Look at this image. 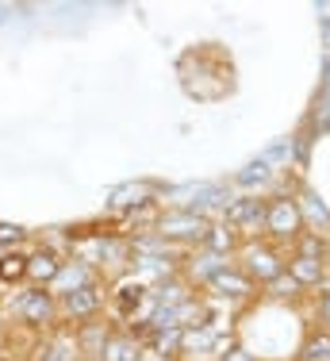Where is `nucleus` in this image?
I'll return each instance as SVG.
<instances>
[{"instance_id":"1","label":"nucleus","mask_w":330,"mask_h":361,"mask_svg":"<svg viewBox=\"0 0 330 361\" xmlns=\"http://www.w3.org/2000/svg\"><path fill=\"white\" fill-rule=\"evenodd\" d=\"M303 216H300V204L296 196H273L269 200V212H265V238L273 246H292L296 238L303 235Z\"/></svg>"},{"instance_id":"2","label":"nucleus","mask_w":330,"mask_h":361,"mask_svg":"<svg viewBox=\"0 0 330 361\" xmlns=\"http://www.w3.org/2000/svg\"><path fill=\"white\" fill-rule=\"evenodd\" d=\"M242 273H246L254 285H273L276 277H281L284 269H288V262H284V254H281V246H273V243H246L242 246Z\"/></svg>"},{"instance_id":"3","label":"nucleus","mask_w":330,"mask_h":361,"mask_svg":"<svg viewBox=\"0 0 330 361\" xmlns=\"http://www.w3.org/2000/svg\"><path fill=\"white\" fill-rule=\"evenodd\" d=\"M207 231H212L207 216H200V212H188V208H177V212H161V219H158V227H154V235H158L161 243H196V246H204Z\"/></svg>"},{"instance_id":"4","label":"nucleus","mask_w":330,"mask_h":361,"mask_svg":"<svg viewBox=\"0 0 330 361\" xmlns=\"http://www.w3.org/2000/svg\"><path fill=\"white\" fill-rule=\"evenodd\" d=\"M265 212H269V200L262 196H238L223 208V223L231 231H238L242 238L246 235H265Z\"/></svg>"},{"instance_id":"5","label":"nucleus","mask_w":330,"mask_h":361,"mask_svg":"<svg viewBox=\"0 0 330 361\" xmlns=\"http://www.w3.org/2000/svg\"><path fill=\"white\" fill-rule=\"evenodd\" d=\"M58 315H62V307H58V296L47 288H31L20 296V319L31 323V326H42V323H54Z\"/></svg>"},{"instance_id":"6","label":"nucleus","mask_w":330,"mask_h":361,"mask_svg":"<svg viewBox=\"0 0 330 361\" xmlns=\"http://www.w3.org/2000/svg\"><path fill=\"white\" fill-rule=\"evenodd\" d=\"M146 300H150V288H146V281H119L116 292H111V312L119 315L123 323H135V315H138V307H146Z\"/></svg>"},{"instance_id":"7","label":"nucleus","mask_w":330,"mask_h":361,"mask_svg":"<svg viewBox=\"0 0 330 361\" xmlns=\"http://www.w3.org/2000/svg\"><path fill=\"white\" fill-rule=\"evenodd\" d=\"M204 288H207V292H215L219 300H250V296L257 292V285L238 269V265H227V269H219Z\"/></svg>"},{"instance_id":"8","label":"nucleus","mask_w":330,"mask_h":361,"mask_svg":"<svg viewBox=\"0 0 330 361\" xmlns=\"http://www.w3.org/2000/svg\"><path fill=\"white\" fill-rule=\"evenodd\" d=\"M100 285L92 281V285L85 288H73L66 292V296H58V307H62V315H73V319H92V315L100 312Z\"/></svg>"},{"instance_id":"9","label":"nucleus","mask_w":330,"mask_h":361,"mask_svg":"<svg viewBox=\"0 0 330 361\" xmlns=\"http://www.w3.org/2000/svg\"><path fill=\"white\" fill-rule=\"evenodd\" d=\"M62 257L54 250H39V254H28V281H35V288H47L58 281V273H62Z\"/></svg>"},{"instance_id":"10","label":"nucleus","mask_w":330,"mask_h":361,"mask_svg":"<svg viewBox=\"0 0 330 361\" xmlns=\"http://www.w3.org/2000/svg\"><path fill=\"white\" fill-rule=\"evenodd\" d=\"M142 357V342L131 331H111L100 350V361H138Z\"/></svg>"},{"instance_id":"11","label":"nucleus","mask_w":330,"mask_h":361,"mask_svg":"<svg viewBox=\"0 0 330 361\" xmlns=\"http://www.w3.org/2000/svg\"><path fill=\"white\" fill-rule=\"evenodd\" d=\"M288 277L296 281L300 288H315L326 281V262L319 257H303V254H292L288 257Z\"/></svg>"},{"instance_id":"12","label":"nucleus","mask_w":330,"mask_h":361,"mask_svg":"<svg viewBox=\"0 0 330 361\" xmlns=\"http://www.w3.org/2000/svg\"><path fill=\"white\" fill-rule=\"evenodd\" d=\"M204 250H212L219 257H231V254L242 250V235L231 231L227 223H212V231H207V238H204Z\"/></svg>"},{"instance_id":"13","label":"nucleus","mask_w":330,"mask_h":361,"mask_svg":"<svg viewBox=\"0 0 330 361\" xmlns=\"http://www.w3.org/2000/svg\"><path fill=\"white\" fill-rule=\"evenodd\" d=\"M300 216H303V227H315V235L330 231V208L319 200L315 192H300Z\"/></svg>"},{"instance_id":"14","label":"nucleus","mask_w":330,"mask_h":361,"mask_svg":"<svg viewBox=\"0 0 330 361\" xmlns=\"http://www.w3.org/2000/svg\"><path fill=\"white\" fill-rule=\"evenodd\" d=\"M154 350H158L161 357H177V354H185V331H181V326H165V331H154L150 338Z\"/></svg>"},{"instance_id":"15","label":"nucleus","mask_w":330,"mask_h":361,"mask_svg":"<svg viewBox=\"0 0 330 361\" xmlns=\"http://www.w3.org/2000/svg\"><path fill=\"white\" fill-rule=\"evenodd\" d=\"M0 281H4V285H23V281H28V254L23 250L0 254Z\"/></svg>"},{"instance_id":"16","label":"nucleus","mask_w":330,"mask_h":361,"mask_svg":"<svg viewBox=\"0 0 330 361\" xmlns=\"http://www.w3.org/2000/svg\"><path fill=\"white\" fill-rule=\"evenodd\" d=\"M227 265H231V257H219L212 250H200V257H192V277L200 281V285H207V281H212L219 269H227Z\"/></svg>"},{"instance_id":"17","label":"nucleus","mask_w":330,"mask_h":361,"mask_svg":"<svg viewBox=\"0 0 330 361\" xmlns=\"http://www.w3.org/2000/svg\"><path fill=\"white\" fill-rule=\"evenodd\" d=\"M146 200H154V196H150V185H127V188H119V192H116L111 208H127V212H135L138 204H146Z\"/></svg>"},{"instance_id":"18","label":"nucleus","mask_w":330,"mask_h":361,"mask_svg":"<svg viewBox=\"0 0 330 361\" xmlns=\"http://www.w3.org/2000/svg\"><path fill=\"white\" fill-rule=\"evenodd\" d=\"M39 361H69V354H77V334L69 338V334H58L54 342H47V346L39 350Z\"/></svg>"},{"instance_id":"19","label":"nucleus","mask_w":330,"mask_h":361,"mask_svg":"<svg viewBox=\"0 0 330 361\" xmlns=\"http://www.w3.org/2000/svg\"><path fill=\"white\" fill-rule=\"evenodd\" d=\"M300 361H330V331H319V334H311L307 342H303V350H300Z\"/></svg>"},{"instance_id":"20","label":"nucleus","mask_w":330,"mask_h":361,"mask_svg":"<svg viewBox=\"0 0 330 361\" xmlns=\"http://www.w3.org/2000/svg\"><path fill=\"white\" fill-rule=\"evenodd\" d=\"M269 173H273V166H269L265 158H257V161H250L242 173H234V185H242V188H250V185H262V180H269Z\"/></svg>"},{"instance_id":"21","label":"nucleus","mask_w":330,"mask_h":361,"mask_svg":"<svg viewBox=\"0 0 330 361\" xmlns=\"http://www.w3.org/2000/svg\"><path fill=\"white\" fill-rule=\"evenodd\" d=\"M265 292H269V296H276V300H296V296H300V292H303V288H300V285H296V281H292V277H288V269H284V273H281V277H276V281H273V285H269Z\"/></svg>"},{"instance_id":"22","label":"nucleus","mask_w":330,"mask_h":361,"mask_svg":"<svg viewBox=\"0 0 330 361\" xmlns=\"http://www.w3.org/2000/svg\"><path fill=\"white\" fill-rule=\"evenodd\" d=\"M23 238H28V231H23L20 223H0V250H4V254L16 250Z\"/></svg>"},{"instance_id":"23","label":"nucleus","mask_w":330,"mask_h":361,"mask_svg":"<svg viewBox=\"0 0 330 361\" xmlns=\"http://www.w3.org/2000/svg\"><path fill=\"white\" fill-rule=\"evenodd\" d=\"M319 319H323V331H330V292H323L319 300Z\"/></svg>"},{"instance_id":"24","label":"nucleus","mask_w":330,"mask_h":361,"mask_svg":"<svg viewBox=\"0 0 330 361\" xmlns=\"http://www.w3.org/2000/svg\"><path fill=\"white\" fill-rule=\"evenodd\" d=\"M0 361H4V346H0Z\"/></svg>"},{"instance_id":"25","label":"nucleus","mask_w":330,"mask_h":361,"mask_svg":"<svg viewBox=\"0 0 330 361\" xmlns=\"http://www.w3.org/2000/svg\"><path fill=\"white\" fill-rule=\"evenodd\" d=\"M215 361H223V357H215Z\"/></svg>"}]
</instances>
